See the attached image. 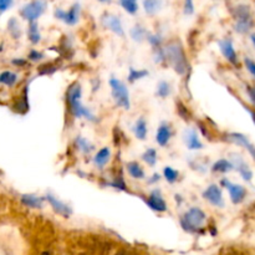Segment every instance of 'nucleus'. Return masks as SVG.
Returning a JSON list of instances; mask_svg holds the SVG:
<instances>
[{
  "label": "nucleus",
  "instance_id": "nucleus-1",
  "mask_svg": "<svg viewBox=\"0 0 255 255\" xmlns=\"http://www.w3.org/2000/svg\"><path fill=\"white\" fill-rule=\"evenodd\" d=\"M162 52H163V59L172 65L177 74H186L187 69H188V61H187L184 49L181 42L177 40L168 42L167 46L162 49Z\"/></svg>",
  "mask_w": 255,
  "mask_h": 255
},
{
  "label": "nucleus",
  "instance_id": "nucleus-2",
  "mask_svg": "<svg viewBox=\"0 0 255 255\" xmlns=\"http://www.w3.org/2000/svg\"><path fill=\"white\" fill-rule=\"evenodd\" d=\"M66 100L72 116L76 117V119H80V117L84 116L85 119L90 120V121H96V117L90 112V110H87L86 107L81 104V86H80L79 84H72L71 86L67 89Z\"/></svg>",
  "mask_w": 255,
  "mask_h": 255
},
{
  "label": "nucleus",
  "instance_id": "nucleus-3",
  "mask_svg": "<svg viewBox=\"0 0 255 255\" xmlns=\"http://www.w3.org/2000/svg\"><path fill=\"white\" fill-rule=\"evenodd\" d=\"M207 216L202 209L191 208L183 217L181 218V226L184 231L189 232V233H197L199 229L203 227L204 222H206Z\"/></svg>",
  "mask_w": 255,
  "mask_h": 255
},
{
  "label": "nucleus",
  "instance_id": "nucleus-4",
  "mask_svg": "<svg viewBox=\"0 0 255 255\" xmlns=\"http://www.w3.org/2000/svg\"><path fill=\"white\" fill-rule=\"evenodd\" d=\"M110 86H111L112 97H114L115 102H116L119 106L128 110L129 106H131V102H129V92L128 90H127L126 85H125L121 80L112 77V79L110 80Z\"/></svg>",
  "mask_w": 255,
  "mask_h": 255
},
{
  "label": "nucleus",
  "instance_id": "nucleus-5",
  "mask_svg": "<svg viewBox=\"0 0 255 255\" xmlns=\"http://www.w3.org/2000/svg\"><path fill=\"white\" fill-rule=\"evenodd\" d=\"M45 7H46L45 1H42V0H34V1L25 5L21 9V11H20V14L27 21H35V20L41 16L42 12L45 11Z\"/></svg>",
  "mask_w": 255,
  "mask_h": 255
},
{
  "label": "nucleus",
  "instance_id": "nucleus-6",
  "mask_svg": "<svg viewBox=\"0 0 255 255\" xmlns=\"http://www.w3.org/2000/svg\"><path fill=\"white\" fill-rule=\"evenodd\" d=\"M55 16H56L57 19L62 20L65 24L75 25L77 21H79L80 5L74 4L69 10H67V11H65V10H61V9L55 10Z\"/></svg>",
  "mask_w": 255,
  "mask_h": 255
},
{
  "label": "nucleus",
  "instance_id": "nucleus-7",
  "mask_svg": "<svg viewBox=\"0 0 255 255\" xmlns=\"http://www.w3.org/2000/svg\"><path fill=\"white\" fill-rule=\"evenodd\" d=\"M222 184H223L226 188H228L229 194H231V199L234 204H239L244 201V198H246L247 196V191L243 186L231 183L228 179H223V181H222Z\"/></svg>",
  "mask_w": 255,
  "mask_h": 255
},
{
  "label": "nucleus",
  "instance_id": "nucleus-8",
  "mask_svg": "<svg viewBox=\"0 0 255 255\" xmlns=\"http://www.w3.org/2000/svg\"><path fill=\"white\" fill-rule=\"evenodd\" d=\"M203 198L207 199L211 204H213L214 207H224V201H223V194H222L221 188H219L217 184H211L206 191L203 192Z\"/></svg>",
  "mask_w": 255,
  "mask_h": 255
},
{
  "label": "nucleus",
  "instance_id": "nucleus-9",
  "mask_svg": "<svg viewBox=\"0 0 255 255\" xmlns=\"http://www.w3.org/2000/svg\"><path fill=\"white\" fill-rule=\"evenodd\" d=\"M147 206L152 209V211H156V212H166L167 211V204L164 202L163 197H162L161 192L158 189H154L149 197L147 198L146 201Z\"/></svg>",
  "mask_w": 255,
  "mask_h": 255
},
{
  "label": "nucleus",
  "instance_id": "nucleus-10",
  "mask_svg": "<svg viewBox=\"0 0 255 255\" xmlns=\"http://www.w3.org/2000/svg\"><path fill=\"white\" fill-rule=\"evenodd\" d=\"M46 201L49 202L50 206L52 207V209H54L57 214L64 217V218H69L72 214V209L70 208L67 204H65L64 202H61L60 199H57L56 197L52 196V194H47Z\"/></svg>",
  "mask_w": 255,
  "mask_h": 255
},
{
  "label": "nucleus",
  "instance_id": "nucleus-11",
  "mask_svg": "<svg viewBox=\"0 0 255 255\" xmlns=\"http://www.w3.org/2000/svg\"><path fill=\"white\" fill-rule=\"evenodd\" d=\"M219 47H221L222 54L224 55L227 60L229 62H232L233 65H238V57H237V52L233 47V42L229 39H224L222 41H219Z\"/></svg>",
  "mask_w": 255,
  "mask_h": 255
},
{
  "label": "nucleus",
  "instance_id": "nucleus-12",
  "mask_svg": "<svg viewBox=\"0 0 255 255\" xmlns=\"http://www.w3.org/2000/svg\"><path fill=\"white\" fill-rule=\"evenodd\" d=\"M102 24H104L107 29L114 31L115 34L120 35V36H124L125 32H124V29H122V24L120 17L115 16V15H110V14L104 15V17H102Z\"/></svg>",
  "mask_w": 255,
  "mask_h": 255
},
{
  "label": "nucleus",
  "instance_id": "nucleus-13",
  "mask_svg": "<svg viewBox=\"0 0 255 255\" xmlns=\"http://www.w3.org/2000/svg\"><path fill=\"white\" fill-rule=\"evenodd\" d=\"M184 142H186L187 147L189 149H202L203 148V143L199 139L198 134L194 129H187L184 132Z\"/></svg>",
  "mask_w": 255,
  "mask_h": 255
},
{
  "label": "nucleus",
  "instance_id": "nucleus-14",
  "mask_svg": "<svg viewBox=\"0 0 255 255\" xmlns=\"http://www.w3.org/2000/svg\"><path fill=\"white\" fill-rule=\"evenodd\" d=\"M171 137H172L171 127H169L168 125H166V124H162L161 126H159L158 131H157V134H156L157 143H158L159 146H162V147L167 146V143L169 142Z\"/></svg>",
  "mask_w": 255,
  "mask_h": 255
},
{
  "label": "nucleus",
  "instance_id": "nucleus-15",
  "mask_svg": "<svg viewBox=\"0 0 255 255\" xmlns=\"http://www.w3.org/2000/svg\"><path fill=\"white\" fill-rule=\"evenodd\" d=\"M233 161H234L233 166L236 167L239 172H241L242 177H243L246 181H251L252 177H253V172L251 171V168L248 167V164H247L246 162H244L239 156H234Z\"/></svg>",
  "mask_w": 255,
  "mask_h": 255
},
{
  "label": "nucleus",
  "instance_id": "nucleus-16",
  "mask_svg": "<svg viewBox=\"0 0 255 255\" xmlns=\"http://www.w3.org/2000/svg\"><path fill=\"white\" fill-rule=\"evenodd\" d=\"M42 202H44V199L34 196V194H22L21 196V203L29 208H41Z\"/></svg>",
  "mask_w": 255,
  "mask_h": 255
},
{
  "label": "nucleus",
  "instance_id": "nucleus-17",
  "mask_svg": "<svg viewBox=\"0 0 255 255\" xmlns=\"http://www.w3.org/2000/svg\"><path fill=\"white\" fill-rule=\"evenodd\" d=\"M110 157H111V151H110L109 147H104V148L100 149V151L97 152L96 156H95V164H96L97 167H100V168H102V167L106 166L107 162L110 161Z\"/></svg>",
  "mask_w": 255,
  "mask_h": 255
},
{
  "label": "nucleus",
  "instance_id": "nucleus-18",
  "mask_svg": "<svg viewBox=\"0 0 255 255\" xmlns=\"http://www.w3.org/2000/svg\"><path fill=\"white\" fill-rule=\"evenodd\" d=\"M162 4H163V0H143L144 11L149 15L156 14L161 10Z\"/></svg>",
  "mask_w": 255,
  "mask_h": 255
},
{
  "label": "nucleus",
  "instance_id": "nucleus-19",
  "mask_svg": "<svg viewBox=\"0 0 255 255\" xmlns=\"http://www.w3.org/2000/svg\"><path fill=\"white\" fill-rule=\"evenodd\" d=\"M127 171H128V173L131 174V177H133V178H144V171L137 162H128V163H127Z\"/></svg>",
  "mask_w": 255,
  "mask_h": 255
},
{
  "label": "nucleus",
  "instance_id": "nucleus-20",
  "mask_svg": "<svg viewBox=\"0 0 255 255\" xmlns=\"http://www.w3.org/2000/svg\"><path fill=\"white\" fill-rule=\"evenodd\" d=\"M234 168L233 163H231L227 159H219L212 167V171L213 172H219V173H227V172H231Z\"/></svg>",
  "mask_w": 255,
  "mask_h": 255
},
{
  "label": "nucleus",
  "instance_id": "nucleus-21",
  "mask_svg": "<svg viewBox=\"0 0 255 255\" xmlns=\"http://www.w3.org/2000/svg\"><path fill=\"white\" fill-rule=\"evenodd\" d=\"M27 35H29V40L34 45H36L37 42H40V40H41L39 26H37V24L35 21H30L29 29H27Z\"/></svg>",
  "mask_w": 255,
  "mask_h": 255
},
{
  "label": "nucleus",
  "instance_id": "nucleus-22",
  "mask_svg": "<svg viewBox=\"0 0 255 255\" xmlns=\"http://www.w3.org/2000/svg\"><path fill=\"white\" fill-rule=\"evenodd\" d=\"M134 134H136V137L138 139H144L147 136V124L146 121H144V119H138L137 120L136 125H134Z\"/></svg>",
  "mask_w": 255,
  "mask_h": 255
},
{
  "label": "nucleus",
  "instance_id": "nucleus-23",
  "mask_svg": "<svg viewBox=\"0 0 255 255\" xmlns=\"http://www.w3.org/2000/svg\"><path fill=\"white\" fill-rule=\"evenodd\" d=\"M17 81V75L11 71H4L0 74V84L6 86H14Z\"/></svg>",
  "mask_w": 255,
  "mask_h": 255
},
{
  "label": "nucleus",
  "instance_id": "nucleus-24",
  "mask_svg": "<svg viewBox=\"0 0 255 255\" xmlns=\"http://www.w3.org/2000/svg\"><path fill=\"white\" fill-rule=\"evenodd\" d=\"M234 16H236L237 20L252 19L251 9H249L247 5H239V6H237L236 10H234Z\"/></svg>",
  "mask_w": 255,
  "mask_h": 255
},
{
  "label": "nucleus",
  "instance_id": "nucleus-25",
  "mask_svg": "<svg viewBox=\"0 0 255 255\" xmlns=\"http://www.w3.org/2000/svg\"><path fill=\"white\" fill-rule=\"evenodd\" d=\"M227 139H228L229 142H233V143L239 144V146L246 147V148L251 144L249 143L248 138L242 133H229L228 136H227Z\"/></svg>",
  "mask_w": 255,
  "mask_h": 255
},
{
  "label": "nucleus",
  "instance_id": "nucleus-26",
  "mask_svg": "<svg viewBox=\"0 0 255 255\" xmlns=\"http://www.w3.org/2000/svg\"><path fill=\"white\" fill-rule=\"evenodd\" d=\"M7 30H9L10 35H11L14 39H19L21 36V29H20V25L17 22V20L15 17H11L7 22Z\"/></svg>",
  "mask_w": 255,
  "mask_h": 255
},
{
  "label": "nucleus",
  "instance_id": "nucleus-27",
  "mask_svg": "<svg viewBox=\"0 0 255 255\" xmlns=\"http://www.w3.org/2000/svg\"><path fill=\"white\" fill-rule=\"evenodd\" d=\"M252 25H253V20L247 19V20H237L236 24V31L239 34H247L251 30Z\"/></svg>",
  "mask_w": 255,
  "mask_h": 255
},
{
  "label": "nucleus",
  "instance_id": "nucleus-28",
  "mask_svg": "<svg viewBox=\"0 0 255 255\" xmlns=\"http://www.w3.org/2000/svg\"><path fill=\"white\" fill-rule=\"evenodd\" d=\"M147 35H148V32L146 31V29H143V27L139 26V25L138 26H134L133 29L131 30V36L134 41H138V42L143 41V40L147 37Z\"/></svg>",
  "mask_w": 255,
  "mask_h": 255
},
{
  "label": "nucleus",
  "instance_id": "nucleus-29",
  "mask_svg": "<svg viewBox=\"0 0 255 255\" xmlns=\"http://www.w3.org/2000/svg\"><path fill=\"white\" fill-rule=\"evenodd\" d=\"M172 92L171 85L167 81H161L157 87V96L161 97V99H166L167 96H169Z\"/></svg>",
  "mask_w": 255,
  "mask_h": 255
},
{
  "label": "nucleus",
  "instance_id": "nucleus-30",
  "mask_svg": "<svg viewBox=\"0 0 255 255\" xmlns=\"http://www.w3.org/2000/svg\"><path fill=\"white\" fill-rule=\"evenodd\" d=\"M75 142H76L77 148H79L80 151L84 152V153H86V154H89L90 152L94 149V147H92L91 144L89 143V141H87V139H85V138H82L81 136L77 137V138L75 139Z\"/></svg>",
  "mask_w": 255,
  "mask_h": 255
},
{
  "label": "nucleus",
  "instance_id": "nucleus-31",
  "mask_svg": "<svg viewBox=\"0 0 255 255\" xmlns=\"http://www.w3.org/2000/svg\"><path fill=\"white\" fill-rule=\"evenodd\" d=\"M142 159H143L148 166L153 167L157 162V152L154 151L153 148H148L144 152L143 156H142Z\"/></svg>",
  "mask_w": 255,
  "mask_h": 255
},
{
  "label": "nucleus",
  "instance_id": "nucleus-32",
  "mask_svg": "<svg viewBox=\"0 0 255 255\" xmlns=\"http://www.w3.org/2000/svg\"><path fill=\"white\" fill-rule=\"evenodd\" d=\"M122 7L126 10L129 14H136L138 10V5H137V0H120Z\"/></svg>",
  "mask_w": 255,
  "mask_h": 255
},
{
  "label": "nucleus",
  "instance_id": "nucleus-33",
  "mask_svg": "<svg viewBox=\"0 0 255 255\" xmlns=\"http://www.w3.org/2000/svg\"><path fill=\"white\" fill-rule=\"evenodd\" d=\"M148 75V71L147 70H134V69H129V75H128V81L129 82H134L137 80H141L143 77H146Z\"/></svg>",
  "mask_w": 255,
  "mask_h": 255
},
{
  "label": "nucleus",
  "instance_id": "nucleus-34",
  "mask_svg": "<svg viewBox=\"0 0 255 255\" xmlns=\"http://www.w3.org/2000/svg\"><path fill=\"white\" fill-rule=\"evenodd\" d=\"M163 173H164V178L167 179V182H169V183H174V182L178 179V176L179 173L176 171V169L171 168V167H166V168L163 169Z\"/></svg>",
  "mask_w": 255,
  "mask_h": 255
},
{
  "label": "nucleus",
  "instance_id": "nucleus-35",
  "mask_svg": "<svg viewBox=\"0 0 255 255\" xmlns=\"http://www.w3.org/2000/svg\"><path fill=\"white\" fill-rule=\"evenodd\" d=\"M147 39H148V41L151 42V45L153 47H161L162 45V37L159 36V35H152V34H148L147 35Z\"/></svg>",
  "mask_w": 255,
  "mask_h": 255
},
{
  "label": "nucleus",
  "instance_id": "nucleus-36",
  "mask_svg": "<svg viewBox=\"0 0 255 255\" xmlns=\"http://www.w3.org/2000/svg\"><path fill=\"white\" fill-rule=\"evenodd\" d=\"M112 187H115V188H119V189H121V191H126V184H125V181H124V178H122L121 176L120 177H117L116 179H115L114 182H112Z\"/></svg>",
  "mask_w": 255,
  "mask_h": 255
},
{
  "label": "nucleus",
  "instance_id": "nucleus-37",
  "mask_svg": "<svg viewBox=\"0 0 255 255\" xmlns=\"http://www.w3.org/2000/svg\"><path fill=\"white\" fill-rule=\"evenodd\" d=\"M27 57H29V60H31V61H40V60L44 59V54L40 51H36V50H31Z\"/></svg>",
  "mask_w": 255,
  "mask_h": 255
},
{
  "label": "nucleus",
  "instance_id": "nucleus-38",
  "mask_svg": "<svg viewBox=\"0 0 255 255\" xmlns=\"http://www.w3.org/2000/svg\"><path fill=\"white\" fill-rule=\"evenodd\" d=\"M193 12H194L193 0H186V1H184V14L192 15Z\"/></svg>",
  "mask_w": 255,
  "mask_h": 255
},
{
  "label": "nucleus",
  "instance_id": "nucleus-39",
  "mask_svg": "<svg viewBox=\"0 0 255 255\" xmlns=\"http://www.w3.org/2000/svg\"><path fill=\"white\" fill-rule=\"evenodd\" d=\"M51 66L52 65H44V66L40 67L39 74L40 75H50V74H52V72L56 71V67H52V69H50Z\"/></svg>",
  "mask_w": 255,
  "mask_h": 255
},
{
  "label": "nucleus",
  "instance_id": "nucleus-40",
  "mask_svg": "<svg viewBox=\"0 0 255 255\" xmlns=\"http://www.w3.org/2000/svg\"><path fill=\"white\" fill-rule=\"evenodd\" d=\"M244 64H246V66H247V69H248V71L251 72V74L255 77V62L253 61V60L246 59V60H244Z\"/></svg>",
  "mask_w": 255,
  "mask_h": 255
},
{
  "label": "nucleus",
  "instance_id": "nucleus-41",
  "mask_svg": "<svg viewBox=\"0 0 255 255\" xmlns=\"http://www.w3.org/2000/svg\"><path fill=\"white\" fill-rule=\"evenodd\" d=\"M14 0H0V12H4L12 5Z\"/></svg>",
  "mask_w": 255,
  "mask_h": 255
},
{
  "label": "nucleus",
  "instance_id": "nucleus-42",
  "mask_svg": "<svg viewBox=\"0 0 255 255\" xmlns=\"http://www.w3.org/2000/svg\"><path fill=\"white\" fill-rule=\"evenodd\" d=\"M178 106H179L178 107L179 115H181L184 120H189V114H188V111H187V109H184V106L181 104V102L178 104Z\"/></svg>",
  "mask_w": 255,
  "mask_h": 255
},
{
  "label": "nucleus",
  "instance_id": "nucleus-43",
  "mask_svg": "<svg viewBox=\"0 0 255 255\" xmlns=\"http://www.w3.org/2000/svg\"><path fill=\"white\" fill-rule=\"evenodd\" d=\"M248 95L252 101L255 104V87H248Z\"/></svg>",
  "mask_w": 255,
  "mask_h": 255
},
{
  "label": "nucleus",
  "instance_id": "nucleus-44",
  "mask_svg": "<svg viewBox=\"0 0 255 255\" xmlns=\"http://www.w3.org/2000/svg\"><path fill=\"white\" fill-rule=\"evenodd\" d=\"M12 64L14 65H17V66H24L25 64H26V61L22 59H14L12 60Z\"/></svg>",
  "mask_w": 255,
  "mask_h": 255
},
{
  "label": "nucleus",
  "instance_id": "nucleus-45",
  "mask_svg": "<svg viewBox=\"0 0 255 255\" xmlns=\"http://www.w3.org/2000/svg\"><path fill=\"white\" fill-rule=\"evenodd\" d=\"M159 178H161V177H159V174H153V178L149 179V183H154V182H158Z\"/></svg>",
  "mask_w": 255,
  "mask_h": 255
},
{
  "label": "nucleus",
  "instance_id": "nucleus-46",
  "mask_svg": "<svg viewBox=\"0 0 255 255\" xmlns=\"http://www.w3.org/2000/svg\"><path fill=\"white\" fill-rule=\"evenodd\" d=\"M251 115H252V119H253V121L255 124V110H251Z\"/></svg>",
  "mask_w": 255,
  "mask_h": 255
},
{
  "label": "nucleus",
  "instance_id": "nucleus-47",
  "mask_svg": "<svg viewBox=\"0 0 255 255\" xmlns=\"http://www.w3.org/2000/svg\"><path fill=\"white\" fill-rule=\"evenodd\" d=\"M0 255H7V254H6V252H5L4 249L1 248V247H0Z\"/></svg>",
  "mask_w": 255,
  "mask_h": 255
},
{
  "label": "nucleus",
  "instance_id": "nucleus-48",
  "mask_svg": "<svg viewBox=\"0 0 255 255\" xmlns=\"http://www.w3.org/2000/svg\"><path fill=\"white\" fill-rule=\"evenodd\" d=\"M252 41H253L254 45H255V35H253V36H252Z\"/></svg>",
  "mask_w": 255,
  "mask_h": 255
},
{
  "label": "nucleus",
  "instance_id": "nucleus-49",
  "mask_svg": "<svg viewBox=\"0 0 255 255\" xmlns=\"http://www.w3.org/2000/svg\"><path fill=\"white\" fill-rule=\"evenodd\" d=\"M100 1H109V0H100Z\"/></svg>",
  "mask_w": 255,
  "mask_h": 255
}]
</instances>
